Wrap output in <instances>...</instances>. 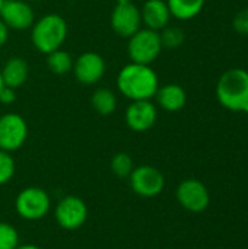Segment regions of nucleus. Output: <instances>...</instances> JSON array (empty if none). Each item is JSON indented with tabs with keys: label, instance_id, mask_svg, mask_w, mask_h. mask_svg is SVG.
<instances>
[{
	"label": "nucleus",
	"instance_id": "bb28decb",
	"mask_svg": "<svg viewBox=\"0 0 248 249\" xmlns=\"http://www.w3.org/2000/svg\"><path fill=\"white\" fill-rule=\"evenodd\" d=\"M15 249H42V248H39L38 245H34V244H25V245H18Z\"/></svg>",
	"mask_w": 248,
	"mask_h": 249
},
{
	"label": "nucleus",
	"instance_id": "0eeeda50",
	"mask_svg": "<svg viewBox=\"0 0 248 249\" xmlns=\"http://www.w3.org/2000/svg\"><path fill=\"white\" fill-rule=\"evenodd\" d=\"M28 139V124L16 112H7L0 117V150L16 152Z\"/></svg>",
	"mask_w": 248,
	"mask_h": 249
},
{
	"label": "nucleus",
	"instance_id": "f03ea898",
	"mask_svg": "<svg viewBox=\"0 0 248 249\" xmlns=\"http://www.w3.org/2000/svg\"><path fill=\"white\" fill-rule=\"evenodd\" d=\"M216 98L219 104L234 112H248V71L229 69L218 80Z\"/></svg>",
	"mask_w": 248,
	"mask_h": 249
},
{
	"label": "nucleus",
	"instance_id": "dca6fc26",
	"mask_svg": "<svg viewBox=\"0 0 248 249\" xmlns=\"http://www.w3.org/2000/svg\"><path fill=\"white\" fill-rule=\"evenodd\" d=\"M0 73H1V79H3L4 86L12 88V89H18L26 82L29 67L23 58L10 57L4 63L3 69H0Z\"/></svg>",
	"mask_w": 248,
	"mask_h": 249
},
{
	"label": "nucleus",
	"instance_id": "2eb2a0df",
	"mask_svg": "<svg viewBox=\"0 0 248 249\" xmlns=\"http://www.w3.org/2000/svg\"><path fill=\"white\" fill-rule=\"evenodd\" d=\"M155 98H156L158 105L168 112H177L183 109L187 102L186 90L180 85H175V83H170L162 88H158Z\"/></svg>",
	"mask_w": 248,
	"mask_h": 249
},
{
	"label": "nucleus",
	"instance_id": "f3484780",
	"mask_svg": "<svg viewBox=\"0 0 248 249\" xmlns=\"http://www.w3.org/2000/svg\"><path fill=\"white\" fill-rule=\"evenodd\" d=\"M206 0H167L171 16L178 20H190L196 18L205 7Z\"/></svg>",
	"mask_w": 248,
	"mask_h": 249
},
{
	"label": "nucleus",
	"instance_id": "6ab92c4d",
	"mask_svg": "<svg viewBox=\"0 0 248 249\" xmlns=\"http://www.w3.org/2000/svg\"><path fill=\"white\" fill-rule=\"evenodd\" d=\"M47 66L54 74L63 76L73 69V60L67 51L58 48L47 54Z\"/></svg>",
	"mask_w": 248,
	"mask_h": 249
},
{
	"label": "nucleus",
	"instance_id": "4be33fe9",
	"mask_svg": "<svg viewBox=\"0 0 248 249\" xmlns=\"http://www.w3.org/2000/svg\"><path fill=\"white\" fill-rule=\"evenodd\" d=\"M19 245L18 231L6 222H0V249H15Z\"/></svg>",
	"mask_w": 248,
	"mask_h": 249
},
{
	"label": "nucleus",
	"instance_id": "1a4fd4ad",
	"mask_svg": "<svg viewBox=\"0 0 248 249\" xmlns=\"http://www.w3.org/2000/svg\"><path fill=\"white\" fill-rule=\"evenodd\" d=\"M0 19L9 29L23 31L34 25L35 13L25 0H4L0 9Z\"/></svg>",
	"mask_w": 248,
	"mask_h": 249
},
{
	"label": "nucleus",
	"instance_id": "423d86ee",
	"mask_svg": "<svg viewBox=\"0 0 248 249\" xmlns=\"http://www.w3.org/2000/svg\"><path fill=\"white\" fill-rule=\"evenodd\" d=\"M88 206L76 196H67L61 198L54 209V219L57 225L64 231H77L88 220Z\"/></svg>",
	"mask_w": 248,
	"mask_h": 249
},
{
	"label": "nucleus",
	"instance_id": "cd10ccee",
	"mask_svg": "<svg viewBox=\"0 0 248 249\" xmlns=\"http://www.w3.org/2000/svg\"><path fill=\"white\" fill-rule=\"evenodd\" d=\"M117 4H127V3H132V0H115Z\"/></svg>",
	"mask_w": 248,
	"mask_h": 249
},
{
	"label": "nucleus",
	"instance_id": "c85d7f7f",
	"mask_svg": "<svg viewBox=\"0 0 248 249\" xmlns=\"http://www.w3.org/2000/svg\"><path fill=\"white\" fill-rule=\"evenodd\" d=\"M3 86H4V83H3V79H1V73H0V90L3 89Z\"/></svg>",
	"mask_w": 248,
	"mask_h": 249
},
{
	"label": "nucleus",
	"instance_id": "aec40b11",
	"mask_svg": "<svg viewBox=\"0 0 248 249\" xmlns=\"http://www.w3.org/2000/svg\"><path fill=\"white\" fill-rule=\"evenodd\" d=\"M159 38H161L162 48L175 50V48L183 45L186 36H184V31L181 28H178V26H165L159 32Z\"/></svg>",
	"mask_w": 248,
	"mask_h": 249
},
{
	"label": "nucleus",
	"instance_id": "20e7f679",
	"mask_svg": "<svg viewBox=\"0 0 248 249\" xmlns=\"http://www.w3.org/2000/svg\"><path fill=\"white\" fill-rule=\"evenodd\" d=\"M51 209V200L45 190L39 187L23 188L15 200V210L19 217L28 222L44 219Z\"/></svg>",
	"mask_w": 248,
	"mask_h": 249
},
{
	"label": "nucleus",
	"instance_id": "39448f33",
	"mask_svg": "<svg viewBox=\"0 0 248 249\" xmlns=\"http://www.w3.org/2000/svg\"><path fill=\"white\" fill-rule=\"evenodd\" d=\"M161 51L162 44L158 31L140 28L129 38L127 53L133 63L151 66V63H153L159 57Z\"/></svg>",
	"mask_w": 248,
	"mask_h": 249
},
{
	"label": "nucleus",
	"instance_id": "6e6552de",
	"mask_svg": "<svg viewBox=\"0 0 248 249\" xmlns=\"http://www.w3.org/2000/svg\"><path fill=\"white\" fill-rule=\"evenodd\" d=\"M132 190L145 198L156 197L165 187V178L159 169L151 165H142L132 171L129 175Z\"/></svg>",
	"mask_w": 248,
	"mask_h": 249
},
{
	"label": "nucleus",
	"instance_id": "f8f14e48",
	"mask_svg": "<svg viewBox=\"0 0 248 249\" xmlns=\"http://www.w3.org/2000/svg\"><path fill=\"white\" fill-rule=\"evenodd\" d=\"M158 118V109L151 101H132L126 108L124 120L130 130L143 133L151 130Z\"/></svg>",
	"mask_w": 248,
	"mask_h": 249
},
{
	"label": "nucleus",
	"instance_id": "c756f323",
	"mask_svg": "<svg viewBox=\"0 0 248 249\" xmlns=\"http://www.w3.org/2000/svg\"><path fill=\"white\" fill-rule=\"evenodd\" d=\"M25 1H28V3H31V1H39V0H25Z\"/></svg>",
	"mask_w": 248,
	"mask_h": 249
},
{
	"label": "nucleus",
	"instance_id": "a211bd4d",
	"mask_svg": "<svg viewBox=\"0 0 248 249\" xmlns=\"http://www.w3.org/2000/svg\"><path fill=\"white\" fill-rule=\"evenodd\" d=\"M92 108L101 115H111L117 108V96L111 89L99 88L91 98Z\"/></svg>",
	"mask_w": 248,
	"mask_h": 249
},
{
	"label": "nucleus",
	"instance_id": "4468645a",
	"mask_svg": "<svg viewBox=\"0 0 248 249\" xmlns=\"http://www.w3.org/2000/svg\"><path fill=\"white\" fill-rule=\"evenodd\" d=\"M142 23L145 28L161 31L165 26H168L171 13L167 4V0H146L140 10Z\"/></svg>",
	"mask_w": 248,
	"mask_h": 249
},
{
	"label": "nucleus",
	"instance_id": "f257e3e1",
	"mask_svg": "<svg viewBox=\"0 0 248 249\" xmlns=\"http://www.w3.org/2000/svg\"><path fill=\"white\" fill-rule=\"evenodd\" d=\"M118 92L130 101H151L159 88L158 74L148 64L129 63L117 74Z\"/></svg>",
	"mask_w": 248,
	"mask_h": 249
},
{
	"label": "nucleus",
	"instance_id": "9d476101",
	"mask_svg": "<svg viewBox=\"0 0 248 249\" xmlns=\"http://www.w3.org/2000/svg\"><path fill=\"white\" fill-rule=\"evenodd\" d=\"M111 28L121 38H130L142 28L140 9L132 1L127 4H115L111 13Z\"/></svg>",
	"mask_w": 248,
	"mask_h": 249
},
{
	"label": "nucleus",
	"instance_id": "ddd939ff",
	"mask_svg": "<svg viewBox=\"0 0 248 249\" xmlns=\"http://www.w3.org/2000/svg\"><path fill=\"white\" fill-rule=\"evenodd\" d=\"M178 203L189 212L199 213L209 206V191L197 179H186L177 188Z\"/></svg>",
	"mask_w": 248,
	"mask_h": 249
},
{
	"label": "nucleus",
	"instance_id": "7ed1b4c3",
	"mask_svg": "<svg viewBox=\"0 0 248 249\" xmlns=\"http://www.w3.org/2000/svg\"><path fill=\"white\" fill-rule=\"evenodd\" d=\"M31 28V41L34 47L42 54H48L61 48L67 38V23L57 13L44 15L35 20Z\"/></svg>",
	"mask_w": 248,
	"mask_h": 249
},
{
	"label": "nucleus",
	"instance_id": "a878e982",
	"mask_svg": "<svg viewBox=\"0 0 248 249\" xmlns=\"http://www.w3.org/2000/svg\"><path fill=\"white\" fill-rule=\"evenodd\" d=\"M7 38H9V28L0 19V48L7 42Z\"/></svg>",
	"mask_w": 248,
	"mask_h": 249
},
{
	"label": "nucleus",
	"instance_id": "9b49d317",
	"mask_svg": "<svg viewBox=\"0 0 248 249\" xmlns=\"http://www.w3.org/2000/svg\"><path fill=\"white\" fill-rule=\"evenodd\" d=\"M72 70L79 83L91 86L99 82L105 74V61L98 53L88 51L80 54L73 61Z\"/></svg>",
	"mask_w": 248,
	"mask_h": 249
},
{
	"label": "nucleus",
	"instance_id": "5701e85b",
	"mask_svg": "<svg viewBox=\"0 0 248 249\" xmlns=\"http://www.w3.org/2000/svg\"><path fill=\"white\" fill-rule=\"evenodd\" d=\"M15 159L9 152L0 150V185L7 184L15 175Z\"/></svg>",
	"mask_w": 248,
	"mask_h": 249
},
{
	"label": "nucleus",
	"instance_id": "412c9836",
	"mask_svg": "<svg viewBox=\"0 0 248 249\" xmlns=\"http://www.w3.org/2000/svg\"><path fill=\"white\" fill-rule=\"evenodd\" d=\"M134 169V165H133V159L130 158V155L121 152V153H117L113 156L111 159V171L115 177L118 178H127L132 171Z\"/></svg>",
	"mask_w": 248,
	"mask_h": 249
},
{
	"label": "nucleus",
	"instance_id": "b1692460",
	"mask_svg": "<svg viewBox=\"0 0 248 249\" xmlns=\"http://www.w3.org/2000/svg\"><path fill=\"white\" fill-rule=\"evenodd\" d=\"M232 26L237 34L248 35V7H244L243 10H240L235 15V18L232 20Z\"/></svg>",
	"mask_w": 248,
	"mask_h": 249
},
{
	"label": "nucleus",
	"instance_id": "7c9ffc66",
	"mask_svg": "<svg viewBox=\"0 0 248 249\" xmlns=\"http://www.w3.org/2000/svg\"><path fill=\"white\" fill-rule=\"evenodd\" d=\"M3 1H4V0H0V9H1V6H3Z\"/></svg>",
	"mask_w": 248,
	"mask_h": 249
},
{
	"label": "nucleus",
	"instance_id": "393cba45",
	"mask_svg": "<svg viewBox=\"0 0 248 249\" xmlns=\"http://www.w3.org/2000/svg\"><path fill=\"white\" fill-rule=\"evenodd\" d=\"M16 89H12V88H7V86H3V89L0 90V102L4 104V105H10L16 101Z\"/></svg>",
	"mask_w": 248,
	"mask_h": 249
}]
</instances>
